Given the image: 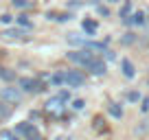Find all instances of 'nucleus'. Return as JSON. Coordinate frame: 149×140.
Masks as SVG:
<instances>
[{"label":"nucleus","mask_w":149,"mask_h":140,"mask_svg":"<svg viewBox=\"0 0 149 140\" xmlns=\"http://www.w3.org/2000/svg\"><path fill=\"white\" fill-rule=\"evenodd\" d=\"M66 83L70 85V88H79V85L86 83V77L81 70H68L66 72Z\"/></svg>","instance_id":"obj_4"},{"label":"nucleus","mask_w":149,"mask_h":140,"mask_svg":"<svg viewBox=\"0 0 149 140\" xmlns=\"http://www.w3.org/2000/svg\"><path fill=\"white\" fill-rule=\"evenodd\" d=\"M0 37L2 40H11V42H20V40H26V35H24L22 31H15V28H7V31L0 33Z\"/></svg>","instance_id":"obj_7"},{"label":"nucleus","mask_w":149,"mask_h":140,"mask_svg":"<svg viewBox=\"0 0 149 140\" xmlns=\"http://www.w3.org/2000/svg\"><path fill=\"white\" fill-rule=\"evenodd\" d=\"M132 24H138V26H140V24H147V20H145V13H143V11H136V13L132 15Z\"/></svg>","instance_id":"obj_12"},{"label":"nucleus","mask_w":149,"mask_h":140,"mask_svg":"<svg viewBox=\"0 0 149 140\" xmlns=\"http://www.w3.org/2000/svg\"><path fill=\"white\" fill-rule=\"evenodd\" d=\"M88 70L92 72V75H97V77L105 75V61H101L99 57H94V59H92V64L88 66Z\"/></svg>","instance_id":"obj_8"},{"label":"nucleus","mask_w":149,"mask_h":140,"mask_svg":"<svg viewBox=\"0 0 149 140\" xmlns=\"http://www.w3.org/2000/svg\"><path fill=\"white\" fill-rule=\"evenodd\" d=\"M130 11H132V2L123 5V9H121V18H127V15H130Z\"/></svg>","instance_id":"obj_21"},{"label":"nucleus","mask_w":149,"mask_h":140,"mask_svg":"<svg viewBox=\"0 0 149 140\" xmlns=\"http://www.w3.org/2000/svg\"><path fill=\"white\" fill-rule=\"evenodd\" d=\"M13 5L18 7V9H29L31 2H29V0H13Z\"/></svg>","instance_id":"obj_18"},{"label":"nucleus","mask_w":149,"mask_h":140,"mask_svg":"<svg viewBox=\"0 0 149 140\" xmlns=\"http://www.w3.org/2000/svg\"><path fill=\"white\" fill-rule=\"evenodd\" d=\"M57 96H59V98H61V101H68V98H70V94H68V92H66V90H61V92H59V94H57Z\"/></svg>","instance_id":"obj_24"},{"label":"nucleus","mask_w":149,"mask_h":140,"mask_svg":"<svg viewBox=\"0 0 149 140\" xmlns=\"http://www.w3.org/2000/svg\"><path fill=\"white\" fill-rule=\"evenodd\" d=\"M68 59L72 61V64H77V66H86V68H88V66L92 64V59H94V53H88V51H72V53H68Z\"/></svg>","instance_id":"obj_1"},{"label":"nucleus","mask_w":149,"mask_h":140,"mask_svg":"<svg viewBox=\"0 0 149 140\" xmlns=\"http://www.w3.org/2000/svg\"><path fill=\"white\" fill-rule=\"evenodd\" d=\"M44 110H46L48 114H53V116H59V114L64 112V101H61L59 96H53V98H48V101H46Z\"/></svg>","instance_id":"obj_5"},{"label":"nucleus","mask_w":149,"mask_h":140,"mask_svg":"<svg viewBox=\"0 0 149 140\" xmlns=\"http://www.w3.org/2000/svg\"><path fill=\"white\" fill-rule=\"evenodd\" d=\"M147 26H149V20H147Z\"/></svg>","instance_id":"obj_30"},{"label":"nucleus","mask_w":149,"mask_h":140,"mask_svg":"<svg viewBox=\"0 0 149 140\" xmlns=\"http://www.w3.org/2000/svg\"><path fill=\"white\" fill-rule=\"evenodd\" d=\"M51 20H57V22H66V20H70V13H51Z\"/></svg>","instance_id":"obj_16"},{"label":"nucleus","mask_w":149,"mask_h":140,"mask_svg":"<svg viewBox=\"0 0 149 140\" xmlns=\"http://www.w3.org/2000/svg\"><path fill=\"white\" fill-rule=\"evenodd\" d=\"M18 24H20V26H24V28H31V26H33L31 20H29L26 15H20V18H18Z\"/></svg>","instance_id":"obj_17"},{"label":"nucleus","mask_w":149,"mask_h":140,"mask_svg":"<svg viewBox=\"0 0 149 140\" xmlns=\"http://www.w3.org/2000/svg\"><path fill=\"white\" fill-rule=\"evenodd\" d=\"M81 28H84L88 35H94V33H97V22H94V20H84V22H81Z\"/></svg>","instance_id":"obj_10"},{"label":"nucleus","mask_w":149,"mask_h":140,"mask_svg":"<svg viewBox=\"0 0 149 140\" xmlns=\"http://www.w3.org/2000/svg\"><path fill=\"white\" fill-rule=\"evenodd\" d=\"M11 140H20V138H15V136H13V138H11Z\"/></svg>","instance_id":"obj_29"},{"label":"nucleus","mask_w":149,"mask_h":140,"mask_svg":"<svg viewBox=\"0 0 149 140\" xmlns=\"http://www.w3.org/2000/svg\"><path fill=\"white\" fill-rule=\"evenodd\" d=\"M11 20H13V18H11L9 13H5V15H0V22H2V24H11Z\"/></svg>","instance_id":"obj_23"},{"label":"nucleus","mask_w":149,"mask_h":140,"mask_svg":"<svg viewBox=\"0 0 149 140\" xmlns=\"http://www.w3.org/2000/svg\"><path fill=\"white\" fill-rule=\"evenodd\" d=\"M0 98L7 103H11V105H18L20 101H22V92L15 88H2L0 90Z\"/></svg>","instance_id":"obj_2"},{"label":"nucleus","mask_w":149,"mask_h":140,"mask_svg":"<svg viewBox=\"0 0 149 140\" xmlns=\"http://www.w3.org/2000/svg\"><path fill=\"white\" fill-rule=\"evenodd\" d=\"M18 134L24 136V140H40V131H37L31 123H20L18 125Z\"/></svg>","instance_id":"obj_3"},{"label":"nucleus","mask_w":149,"mask_h":140,"mask_svg":"<svg viewBox=\"0 0 149 140\" xmlns=\"http://www.w3.org/2000/svg\"><path fill=\"white\" fill-rule=\"evenodd\" d=\"M66 83V72H55L53 75V85H61Z\"/></svg>","instance_id":"obj_14"},{"label":"nucleus","mask_w":149,"mask_h":140,"mask_svg":"<svg viewBox=\"0 0 149 140\" xmlns=\"http://www.w3.org/2000/svg\"><path fill=\"white\" fill-rule=\"evenodd\" d=\"M127 101H132V103H136V101H140V94H138V92H136V90H134V92H127Z\"/></svg>","instance_id":"obj_20"},{"label":"nucleus","mask_w":149,"mask_h":140,"mask_svg":"<svg viewBox=\"0 0 149 140\" xmlns=\"http://www.w3.org/2000/svg\"><path fill=\"white\" fill-rule=\"evenodd\" d=\"M136 42V35L134 33H125V37H123V44H134Z\"/></svg>","instance_id":"obj_19"},{"label":"nucleus","mask_w":149,"mask_h":140,"mask_svg":"<svg viewBox=\"0 0 149 140\" xmlns=\"http://www.w3.org/2000/svg\"><path fill=\"white\" fill-rule=\"evenodd\" d=\"M121 68H123V75H125V77H130V79H132V77L136 75V70H134V64H132L130 59H123V61H121Z\"/></svg>","instance_id":"obj_9"},{"label":"nucleus","mask_w":149,"mask_h":140,"mask_svg":"<svg viewBox=\"0 0 149 140\" xmlns=\"http://www.w3.org/2000/svg\"><path fill=\"white\" fill-rule=\"evenodd\" d=\"M0 79L13 81V79H15V72H13V70H7V68H0Z\"/></svg>","instance_id":"obj_13"},{"label":"nucleus","mask_w":149,"mask_h":140,"mask_svg":"<svg viewBox=\"0 0 149 140\" xmlns=\"http://www.w3.org/2000/svg\"><path fill=\"white\" fill-rule=\"evenodd\" d=\"M103 55H105V59H112V61H114V57H116V55H114L112 51H107V48L103 51Z\"/></svg>","instance_id":"obj_25"},{"label":"nucleus","mask_w":149,"mask_h":140,"mask_svg":"<svg viewBox=\"0 0 149 140\" xmlns=\"http://www.w3.org/2000/svg\"><path fill=\"white\" fill-rule=\"evenodd\" d=\"M97 11H99L101 15H107V9H103V7H97Z\"/></svg>","instance_id":"obj_27"},{"label":"nucleus","mask_w":149,"mask_h":140,"mask_svg":"<svg viewBox=\"0 0 149 140\" xmlns=\"http://www.w3.org/2000/svg\"><path fill=\"white\" fill-rule=\"evenodd\" d=\"M107 2H118V0H107Z\"/></svg>","instance_id":"obj_28"},{"label":"nucleus","mask_w":149,"mask_h":140,"mask_svg":"<svg viewBox=\"0 0 149 140\" xmlns=\"http://www.w3.org/2000/svg\"><path fill=\"white\" fill-rule=\"evenodd\" d=\"M11 114V107H9V103H0V118H7Z\"/></svg>","instance_id":"obj_15"},{"label":"nucleus","mask_w":149,"mask_h":140,"mask_svg":"<svg viewBox=\"0 0 149 140\" xmlns=\"http://www.w3.org/2000/svg\"><path fill=\"white\" fill-rule=\"evenodd\" d=\"M140 107H143V112H147V110H149V96L143 98V105H140Z\"/></svg>","instance_id":"obj_26"},{"label":"nucleus","mask_w":149,"mask_h":140,"mask_svg":"<svg viewBox=\"0 0 149 140\" xmlns=\"http://www.w3.org/2000/svg\"><path fill=\"white\" fill-rule=\"evenodd\" d=\"M20 88L24 92H40V90H46L44 83H37L35 79H20Z\"/></svg>","instance_id":"obj_6"},{"label":"nucleus","mask_w":149,"mask_h":140,"mask_svg":"<svg viewBox=\"0 0 149 140\" xmlns=\"http://www.w3.org/2000/svg\"><path fill=\"white\" fill-rule=\"evenodd\" d=\"M84 105H86L84 98H74V101H72V107L74 110H84Z\"/></svg>","instance_id":"obj_22"},{"label":"nucleus","mask_w":149,"mask_h":140,"mask_svg":"<svg viewBox=\"0 0 149 140\" xmlns=\"http://www.w3.org/2000/svg\"><path fill=\"white\" fill-rule=\"evenodd\" d=\"M107 112H110L114 118H121V116H123V110H121V105H118V103H110Z\"/></svg>","instance_id":"obj_11"}]
</instances>
